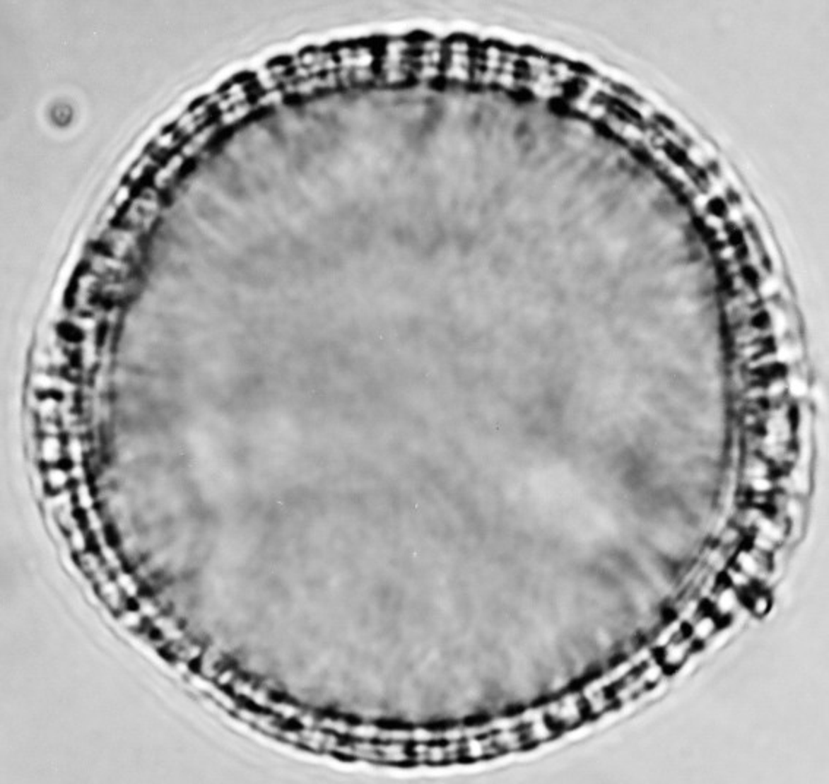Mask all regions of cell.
Returning <instances> with one entry per match:
<instances>
[{"mask_svg":"<svg viewBox=\"0 0 829 784\" xmlns=\"http://www.w3.org/2000/svg\"><path fill=\"white\" fill-rule=\"evenodd\" d=\"M544 713L550 720V723L556 729H566L577 726L582 722L587 714V704L582 694L569 692L550 703L544 708Z\"/></svg>","mask_w":829,"mask_h":784,"instance_id":"obj_1","label":"cell"},{"mask_svg":"<svg viewBox=\"0 0 829 784\" xmlns=\"http://www.w3.org/2000/svg\"><path fill=\"white\" fill-rule=\"evenodd\" d=\"M733 566L740 569L743 574H746L753 583L759 584L767 580L771 563L768 554H763L760 550L752 547L737 552L733 561Z\"/></svg>","mask_w":829,"mask_h":784,"instance_id":"obj_2","label":"cell"},{"mask_svg":"<svg viewBox=\"0 0 829 784\" xmlns=\"http://www.w3.org/2000/svg\"><path fill=\"white\" fill-rule=\"evenodd\" d=\"M695 644L696 643L689 637V635L688 637H678L677 633L670 643L662 647L663 651L660 657V663L666 670L677 669L678 666H682L685 663Z\"/></svg>","mask_w":829,"mask_h":784,"instance_id":"obj_3","label":"cell"},{"mask_svg":"<svg viewBox=\"0 0 829 784\" xmlns=\"http://www.w3.org/2000/svg\"><path fill=\"white\" fill-rule=\"evenodd\" d=\"M714 596L715 599L712 602V613L718 619L731 616L737 610V607L743 603V596L737 590L726 584V581L722 583L721 588L715 590Z\"/></svg>","mask_w":829,"mask_h":784,"instance_id":"obj_4","label":"cell"},{"mask_svg":"<svg viewBox=\"0 0 829 784\" xmlns=\"http://www.w3.org/2000/svg\"><path fill=\"white\" fill-rule=\"evenodd\" d=\"M719 626V619L715 616V614L711 613H696L693 616V621L689 626V637L695 641V643H704L707 640H710L712 635L718 631Z\"/></svg>","mask_w":829,"mask_h":784,"instance_id":"obj_5","label":"cell"},{"mask_svg":"<svg viewBox=\"0 0 829 784\" xmlns=\"http://www.w3.org/2000/svg\"><path fill=\"white\" fill-rule=\"evenodd\" d=\"M743 600L746 602L751 612L756 614V616H763V614H767L771 609V597L768 592L763 590H758L756 587L751 590L748 595L743 596Z\"/></svg>","mask_w":829,"mask_h":784,"instance_id":"obj_6","label":"cell"},{"mask_svg":"<svg viewBox=\"0 0 829 784\" xmlns=\"http://www.w3.org/2000/svg\"><path fill=\"white\" fill-rule=\"evenodd\" d=\"M724 581H726V584H729L730 587L737 590L741 596L748 595L751 590H753L756 587V583H753L746 574H743L740 569H737L733 565L727 569Z\"/></svg>","mask_w":829,"mask_h":784,"instance_id":"obj_7","label":"cell"},{"mask_svg":"<svg viewBox=\"0 0 829 784\" xmlns=\"http://www.w3.org/2000/svg\"><path fill=\"white\" fill-rule=\"evenodd\" d=\"M68 483H69L68 472L57 467V465H52V467L46 472V484L53 493H59L61 491H65Z\"/></svg>","mask_w":829,"mask_h":784,"instance_id":"obj_8","label":"cell"},{"mask_svg":"<svg viewBox=\"0 0 829 784\" xmlns=\"http://www.w3.org/2000/svg\"><path fill=\"white\" fill-rule=\"evenodd\" d=\"M666 151H667V154L671 157V160H674V163H677L678 165H683V167H688V165H690L688 156H686V154H685L682 150H680V148H677L676 145H671V144H669V145L666 146Z\"/></svg>","mask_w":829,"mask_h":784,"instance_id":"obj_9","label":"cell"},{"mask_svg":"<svg viewBox=\"0 0 829 784\" xmlns=\"http://www.w3.org/2000/svg\"><path fill=\"white\" fill-rule=\"evenodd\" d=\"M708 211H710V213L712 216H715V217H722V216H726V213H727V205H726V202L722 201V199L715 198V199H712L710 202Z\"/></svg>","mask_w":829,"mask_h":784,"instance_id":"obj_10","label":"cell"}]
</instances>
